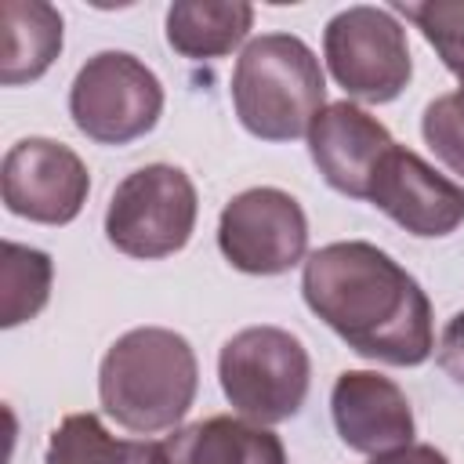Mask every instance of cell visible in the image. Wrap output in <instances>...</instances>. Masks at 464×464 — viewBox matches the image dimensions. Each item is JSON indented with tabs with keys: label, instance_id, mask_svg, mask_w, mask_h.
Instances as JSON below:
<instances>
[{
	"label": "cell",
	"instance_id": "4",
	"mask_svg": "<svg viewBox=\"0 0 464 464\" xmlns=\"http://www.w3.org/2000/svg\"><path fill=\"white\" fill-rule=\"evenodd\" d=\"M218 381L232 410L254 424L290 420L312 384V359L301 337L283 326H246L221 344Z\"/></svg>",
	"mask_w": 464,
	"mask_h": 464
},
{
	"label": "cell",
	"instance_id": "5",
	"mask_svg": "<svg viewBox=\"0 0 464 464\" xmlns=\"http://www.w3.org/2000/svg\"><path fill=\"white\" fill-rule=\"evenodd\" d=\"M199 199L196 185L181 167L149 163L130 170L109 196L105 236L109 243L138 261L178 254L196 228Z\"/></svg>",
	"mask_w": 464,
	"mask_h": 464
},
{
	"label": "cell",
	"instance_id": "12",
	"mask_svg": "<svg viewBox=\"0 0 464 464\" xmlns=\"http://www.w3.org/2000/svg\"><path fill=\"white\" fill-rule=\"evenodd\" d=\"M330 413L341 442L355 453L381 457L413 442V410L406 392L377 370H344L330 392Z\"/></svg>",
	"mask_w": 464,
	"mask_h": 464
},
{
	"label": "cell",
	"instance_id": "20",
	"mask_svg": "<svg viewBox=\"0 0 464 464\" xmlns=\"http://www.w3.org/2000/svg\"><path fill=\"white\" fill-rule=\"evenodd\" d=\"M435 362L464 388V312H457L446 323V330L439 337V348H435Z\"/></svg>",
	"mask_w": 464,
	"mask_h": 464
},
{
	"label": "cell",
	"instance_id": "15",
	"mask_svg": "<svg viewBox=\"0 0 464 464\" xmlns=\"http://www.w3.org/2000/svg\"><path fill=\"white\" fill-rule=\"evenodd\" d=\"M254 7L246 0H178L167 7V44L181 58H221L246 40Z\"/></svg>",
	"mask_w": 464,
	"mask_h": 464
},
{
	"label": "cell",
	"instance_id": "1",
	"mask_svg": "<svg viewBox=\"0 0 464 464\" xmlns=\"http://www.w3.org/2000/svg\"><path fill=\"white\" fill-rule=\"evenodd\" d=\"M304 304L362 359L420 366L435 352L431 301L381 246L341 239L312 250L301 272Z\"/></svg>",
	"mask_w": 464,
	"mask_h": 464
},
{
	"label": "cell",
	"instance_id": "18",
	"mask_svg": "<svg viewBox=\"0 0 464 464\" xmlns=\"http://www.w3.org/2000/svg\"><path fill=\"white\" fill-rule=\"evenodd\" d=\"M420 36L435 47L442 65L464 83V0H420V4H395Z\"/></svg>",
	"mask_w": 464,
	"mask_h": 464
},
{
	"label": "cell",
	"instance_id": "14",
	"mask_svg": "<svg viewBox=\"0 0 464 464\" xmlns=\"http://www.w3.org/2000/svg\"><path fill=\"white\" fill-rule=\"evenodd\" d=\"M4 58L0 83L18 87L40 80L62 51V14L44 0H4Z\"/></svg>",
	"mask_w": 464,
	"mask_h": 464
},
{
	"label": "cell",
	"instance_id": "7",
	"mask_svg": "<svg viewBox=\"0 0 464 464\" xmlns=\"http://www.w3.org/2000/svg\"><path fill=\"white\" fill-rule=\"evenodd\" d=\"M323 58L334 80L352 98L370 105L395 102L413 76L402 22L395 18V11L373 4L344 7L326 22Z\"/></svg>",
	"mask_w": 464,
	"mask_h": 464
},
{
	"label": "cell",
	"instance_id": "16",
	"mask_svg": "<svg viewBox=\"0 0 464 464\" xmlns=\"http://www.w3.org/2000/svg\"><path fill=\"white\" fill-rule=\"evenodd\" d=\"M44 464H156V442L116 439L94 413H69L51 431Z\"/></svg>",
	"mask_w": 464,
	"mask_h": 464
},
{
	"label": "cell",
	"instance_id": "8",
	"mask_svg": "<svg viewBox=\"0 0 464 464\" xmlns=\"http://www.w3.org/2000/svg\"><path fill=\"white\" fill-rule=\"evenodd\" d=\"M218 246L236 272L283 276L304 261L308 218L290 192L257 185L225 203L218 218Z\"/></svg>",
	"mask_w": 464,
	"mask_h": 464
},
{
	"label": "cell",
	"instance_id": "13",
	"mask_svg": "<svg viewBox=\"0 0 464 464\" xmlns=\"http://www.w3.org/2000/svg\"><path fill=\"white\" fill-rule=\"evenodd\" d=\"M156 464H286V450L272 428L221 413L160 439Z\"/></svg>",
	"mask_w": 464,
	"mask_h": 464
},
{
	"label": "cell",
	"instance_id": "17",
	"mask_svg": "<svg viewBox=\"0 0 464 464\" xmlns=\"http://www.w3.org/2000/svg\"><path fill=\"white\" fill-rule=\"evenodd\" d=\"M51 276L54 265L44 250L22 246L14 239L4 243V304H0V326H18L33 315L51 297Z\"/></svg>",
	"mask_w": 464,
	"mask_h": 464
},
{
	"label": "cell",
	"instance_id": "9",
	"mask_svg": "<svg viewBox=\"0 0 464 464\" xmlns=\"http://www.w3.org/2000/svg\"><path fill=\"white\" fill-rule=\"evenodd\" d=\"M4 207L36 225H69L91 192L87 163L54 138H22L0 167Z\"/></svg>",
	"mask_w": 464,
	"mask_h": 464
},
{
	"label": "cell",
	"instance_id": "19",
	"mask_svg": "<svg viewBox=\"0 0 464 464\" xmlns=\"http://www.w3.org/2000/svg\"><path fill=\"white\" fill-rule=\"evenodd\" d=\"M420 134L428 149L464 178V83L450 94H439L435 102L424 105L420 116Z\"/></svg>",
	"mask_w": 464,
	"mask_h": 464
},
{
	"label": "cell",
	"instance_id": "3",
	"mask_svg": "<svg viewBox=\"0 0 464 464\" xmlns=\"http://www.w3.org/2000/svg\"><path fill=\"white\" fill-rule=\"evenodd\" d=\"M232 105L239 123L261 141L308 138L326 105V76L315 51L294 33L254 36L232 69Z\"/></svg>",
	"mask_w": 464,
	"mask_h": 464
},
{
	"label": "cell",
	"instance_id": "6",
	"mask_svg": "<svg viewBox=\"0 0 464 464\" xmlns=\"http://www.w3.org/2000/svg\"><path fill=\"white\" fill-rule=\"evenodd\" d=\"M163 112L160 76L127 51H98L69 87V116L80 134L98 145H127L145 138Z\"/></svg>",
	"mask_w": 464,
	"mask_h": 464
},
{
	"label": "cell",
	"instance_id": "11",
	"mask_svg": "<svg viewBox=\"0 0 464 464\" xmlns=\"http://www.w3.org/2000/svg\"><path fill=\"white\" fill-rule=\"evenodd\" d=\"M395 145L388 127L355 102H330L308 127V152L323 181L352 199H366L370 178Z\"/></svg>",
	"mask_w": 464,
	"mask_h": 464
},
{
	"label": "cell",
	"instance_id": "10",
	"mask_svg": "<svg viewBox=\"0 0 464 464\" xmlns=\"http://www.w3.org/2000/svg\"><path fill=\"white\" fill-rule=\"evenodd\" d=\"M366 203L417 239H439L464 225V188L402 145H392L377 163Z\"/></svg>",
	"mask_w": 464,
	"mask_h": 464
},
{
	"label": "cell",
	"instance_id": "2",
	"mask_svg": "<svg viewBox=\"0 0 464 464\" xmlns=\"http://www.w3.org/2000/svg\"><path fill=\"white\" fill-rule=\"evenodd\" d=\"M199 388L192 344L167 326H138L116 337L98 366L102 410L127 431L152 435L181 424Z\"/></svg>",
	"mask_w": 464,
	"mask_h": 464
},
{
	"label": "cell",
	"instance_id": "21",
	"mask_svg": "<svg viewBox=\"0 0 464 464\" xmlns=\"http://www.w3.org/2000/svg\"><path fill=\"white\" fill-rule=\"evenodd\" d=\"M370 464H450V457L428 442H410V446H399L392 453L373 457Z\"/></svg>",
	"mask_w": 464,
	"mask_h": 464
}]
</instances>
